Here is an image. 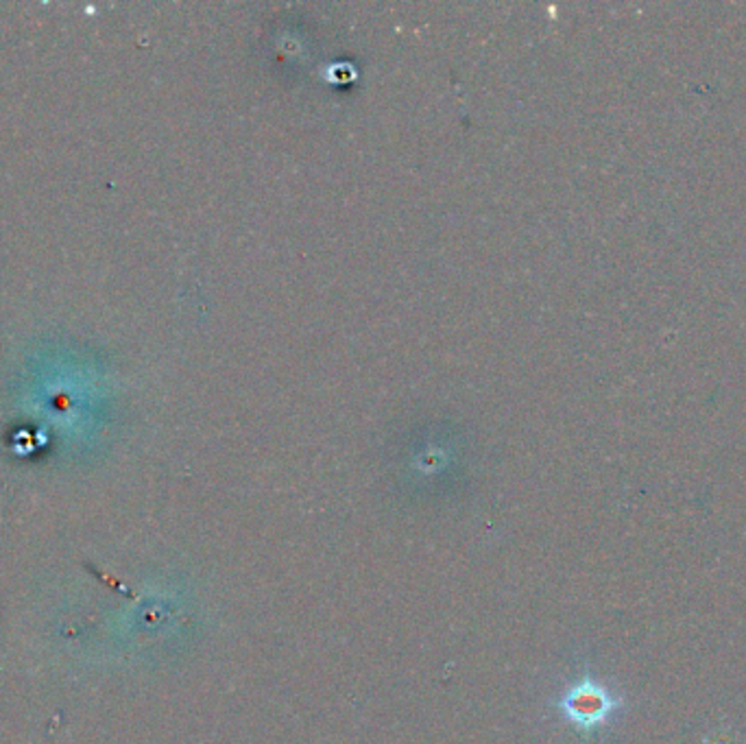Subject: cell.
<instances>
[{
	"mask_svg": "<svg viewBox=\"0 0 746 744\" xmlns=\"http://www.w3.org/2000/svg\"><path fill=\"white\" fill-rule=\"evenodd\" d=\"M618 708L620 701L594 680L579 682L561 699V712L575 728L583 732H594L607 725Z\"/></svg>",
	"mask_w": 746,
	"mask_h": 744,
	"instance_id": "1",
	"label": "cell"
}]
</instances>
